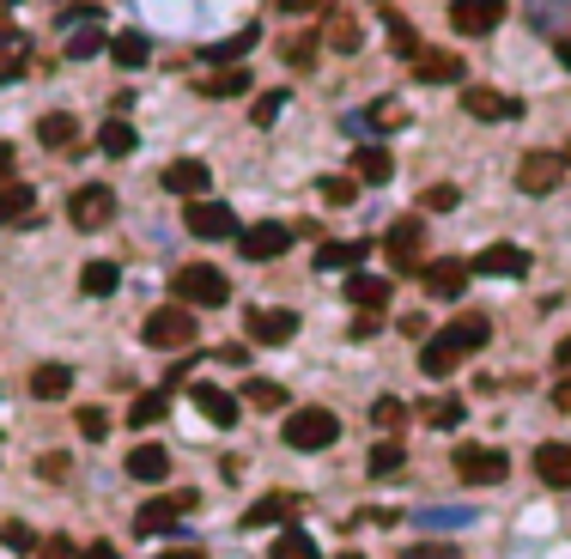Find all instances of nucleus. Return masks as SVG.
Listing matches in <instances>:
<instances>
[{"instance_id":"1","label":"nucleus","mask_w":571,"mask_h":559,"mask_svg":"<svg viewBox=\"0 0 571 559\" xmlns=\"http://www.w3.org/2000/svg\"><path fill=\"white\" fill-rule=\"evenodd\" d=\"M486 335H493V323H486V316H456V323H444L432 341L419 347V372H426V377H450L468 353H480V347H486Z\"/></svg>"},{"instance_id":"2","label":"nucleus","mask_w":571,"mask_h":559,"mask_svg":"<svg viewBox=\"0 0 571 559\" xmlns=\"http://www.w3.org/2000/svg\"><path fill=\"white\" fill-rule=\"evenodd\" d=\"M170 292H177V304H189V311H219L225 298H232V280L219 274L213 262H189L170 274Z\"/></svg>"},{"instance_id":"3","label":"nucleus","mask_w":571,"mask_h":559,"mask_svg":"<svg viewBox=\"0 0 571 559\" xmlns=\"http://www.w3.org/2000/svg\"><path fill=\"white\" fill-rule=\"evenodd\" d=\"M280 438H286V451H328L340 438V419L328 407H298V414H286Z\"/></svg>"},{"instance_id":"4","label":"nucleus","mask_w":571,"mask_h":559,"mask_svg":"<svg viewBox=\"0 0 571 559\" xmlns=\"http://www.w3.org/2000/svg\"><path fill=\"white\" fill-rule=\"evenodd\" d=\"M298 237V225H280V219H262V225H244L237 232V256L244 262H274V256H286Z\"/></svg>"},{"instance_id":"5","label":"nucleus","mask_w":571,"mask_h":559,"mask_svg":"<svg viewBox=\"0 0 571 559\" xmlns=\"http://www.w3.org/2000/svg\"><path fill=\"white\" fill-rule=\"evenodd\" d=\"M146 347H165V353H177V347H195V316H189V304H165V311L146 316Z\"/></svg>"},{"instance_id":"6","label":"nucleus","mask_w":571,"mask_h":559,"mask_svg":"<svg viewBox=\"0 0 571 559\" xmlns=\"http://www.w3.org/2000/svg\"><path fill=\"white\" fill-rule=\"evenodd\" d=\"M456 474H463L468 486H498L510 474V456L493 451V444H463V451H456Z\"/></svg>"},{"instance_id":"7","label":"nucleus","mask_w":571,"mask_h":559,"mask_svg":"<svg viewBox=\"0 0 571 559\" xmlns=\"http://www.w3.org/2000/svg\"><path fill=\"white\" fill-rule=\"evenodd\" d=\"M116 219V195H109L104 183H86L67 195V225H79V232H98V225H109Z\"/></svg>"},{"instance_id":"8","label":"nucleus","mask_w":571,"mask_h":559,"mask_svg":"<svg viewBox=\"0 0 571 559\" xmlns=\"http://www.w3.org/2000/svg\"><path fill=\"white\" fill-rule=\"evenodd\" d=\"M450 25L463 37H486L505 25V0H450Z\"/></svg>"},{"instance_id":"9","label":"nucleus","mask_w":571,"mask_h":559,"mask_svg":"<svg viewBox=\"0 0 571 559\" xmlns=\"http://www.w3.org/2000/svg\"><path fill=\"white\" fill-rule=\"evenodd\" d=\"M195 511V493H170V498H146L134 511V529L140 535H165V529H177V517Z\"/></svg>"},{"instance_id":"10","label":"nucleus","mask_w":571,"mask_h":559,"mask_svg":"<svg viewBox=\"0 0 571 559\" xmlns=\"http://www.w3.org/2000/svg\"><path fill=\"white\" fill-rule=\"evenodd\" d=\"M559 177H566V158L559 153H523V165H517V188L523 195H554Z\"/></svg>"},{"instance_id":"11","label":"nucleus","mask_w":571,"mask_h":559,"mask_svg":"<svg viewBox=\"0 0 571 559\" xmlns=\"http://www.w3.org/2000/svg\"><path fill=\"white\" fill-rule=\"evenodd\" d=\"M463 109L480 116V122H517V116H523V104L505 98V92H493V86H463Z\"/></svg>"},{"instance_id":"12","label":"nucleus","mask_w":571,"mask_h":559,"mask_svg":"<svg viewBox=\"0 0 571 559\" xmlns=\"http://www.w3.org/2000/svg\"><path fill=\"white\" fill-rule=\"evenodd\" d=\"M384 249H389V262L402 268H419V249H426V225H419V219H395V225H389V237H384Z\"/></svg>"},{"instance_id":"13","label":"nucleus","mask_w":571,"mask_h":559,"mask_svg":"<svg viewBox=\"0 0 571 559\" xmlns=\"http://www.w3.org/2000/svg\"><path fill=\"white\" fill-rule=\"evenodd\" d=\"M207 183H213V171H207L202 158H170L165 165V188L170 195H183V202H202Z\"/></svg>"},{"instance_id":"14","label":"nucleus","mask_w":571,"mask_h":559,"mask_svg":"<svg viewBox=\"0 0 571 559\" xmlns=\"http://www.w3.org/2000/svg\"><path fill=\"white\" fill-rule=\"evenodd\" d=\"M475 274H493V280H523L529 274V249L517 244H486L475 256Z\"/></svg>"},{"instance_id":"15","label":"nucleus","mask_w":571,"mask_h":559,"mask_svg":"<svg viewBox=\"0 0 571 559\" xmlns=\"http://www.w3.org/2000/svg\"><path fill=\"white\" fill-rule=\"evenodd\" d=\"M389 298H395V286H389V274H347V304H359L365 316L389 311Z\"/></svg>"},{"instance_id":"16","label":"nucleus","mask_w":571,"mask_h":559,"mask_svg":"<svg viewBox=\"0 0 571 559\" xmlns=\"http://www.w3.org/2000/svg\"><path fill=\"white\" fill-rule=\"evenodd\" d=\"M468 274H475V268H468V262H450V256H444V262H426V268H419V280H426V292H432V298H463L468 292Z\"/></svg>"},{"instance_id":"17","label":"nucleus","mask_w":571,"mask_h":559,"mask_svg":"<svg viewBox=\"0 0 571 559\" xmlns=\"http://www.w3.org/2000/svg\"><path fill=\"white\" fill-rule=\"evenodd\" d=\"M183 225L195 237H207V244H213V237H232V207H219V202H189V213H183Z\"/></svg>"},{"instance_id":"18","label":"nucleus","mask_w":571,"mask_h":559,"mask_svg":"<svg viewBox=\"0 0 571 559\" xmlns=\"http://www.w3.org/2000/svg\"><path fill=\"white\" fill-rule=\"evenodd\" d=\"M298 335V316L293 311H256L249 316V341L256 347H286Z\"/></svg>"},{"instance_id":"19","label":"nucleus","mask_w":571,"mask_h":559,"mask_svg":"<svg viewBox=\"0 0 571 559\" xmlns=\"http://www.w3.org/2000/svg\"><path fill=\"white\" fill-rule=\"evenodd\" d=\"M414 79H426V86H450V79H463V55H450V49H419L414 55Z\"/></svg>"},{"instance_id":"20","label":"nucleus","mask_w":571,"mask_h":559,"mask_svg":"<svg viewBox=\"0 0 571 559\" xmlns=\"http://www.w3.org/2000/svg\"><path fill=\"white\" fill-rule=\"evenodd\" d=\"M189 395H195V407H202V414L213 419V426H237V395H232V389H219V384H195Z\"/></svg>"},{"instance_id":"21","label":"nucleus","mask_w":571,"mask_h":559,"mask_svg":"<svg viewBox=\"0 0 571 559\" xmlns=\"http://www.w3.org/2000/svg\"><path fill=\"white\" fill-rule=\"evenodd\" d=\"M37 213V188L31 183H0V225H25V219Z\"/></svg>"},{"instance_id":"22","label":"nucleus","mask_w":571,"mask_h":559,"mask_svg":"<svg viewBox=\"0 0 571 559\" xmlns=\"http://www.w3.org/2000/svg\"><path fill=\"white\" fill-rule=\"evenodd\" d=\"M195 86H202V98H244L249 86H256V74H249V67H219V74L195 79Z\"/></svg>"},{"instance_id":"23","label":"nucleus","mask_w":571,"mask_h":559,"mask_svg":"<svg viewBox=\"0 0 571 559\" xmlns=\"http://www.w3.org/2000/svg\"><path fill=\"white\" fill-rule=\"evenodd\" d=\"M535 474L547 486H571V444H541L535 451Z\"/></svg>"},{"instance_id":"24","label":"nucleus","mask_w":571,"mask_h":559,"mask_svg":"<svg viewBox=\"0 0 571 559\" xmlns=\"http://www.w3.org/2000/svg\"><path fill=\"white\" fill-rule=\"evenodd\" d=\"M353 177H359V183H389V177H395L389 146H359V153H353Z\"/></svg>"},{"instance_id":"25","label":"nucleus","mask_w":571,"mask_h":559,"mask_svg":"<svg viewBox=\"0 0 571 559\" xmlns=\"http://www.w3.org/2000/svg\"><path fill=\"white\" fill-rule=\"evenodd\" d=\"M128 474H134V481H146V486H153V481H165V474H170V456L165 451H158V444H140V451H128Z\"/></svg>"},{"instance_id":"26","label":"nucleus","mask_w":571,"mask_h":559,"mask_svg":"<svg viewBox=\"0 0 571 559\" xmlns=\"http://www.w3.org/2000/svg\"><path fill=\"white\" fill-rule=\"evenodd\" d=\"M323 43H335L340 55H359V49H365V31H359V18H353V13H328Z\"/></svg>"},{"instance_id":"27","label":"nucleus","mask_w":571,"mask_h":559,"mask_svg":"<svg viewBox=\"0 0 571 559\" xmlns=\"http://www.w3.org/2000/svg\"><path fill=\"white\" fill-rule=\"evenodd\" d=\"M293 511H298V498H293V493H268V498H256V505H249L244 523H249V529H268V523H286Z\"/></svg>"},{"instance_id":"28","label":"nucleus","mask_w":571,"mask_h":559,"mask_svg":"<svg viewBox=\"0 0 571 559\" xmlns=\"http://www.w3.org/2000/svg\"><path fill=\"white\" fill-rule=\"evenodd\" d=\"M67 389H74V372H67V365H37L31 372V395L37 402H62Z\"/></svg>"},{"instance_id":"29","label":"nucleus","mask_w":571,"mask_h":559,"mask_svg":"<svg viewBox=\"0 0 571 559\" xmlns=\"http://www.w3.org/2000/svg\"><path fill=\"white\" fill-rule=\"evenodd\" d=\"M37 140H43V146H74V140H79V122L67 116V109H49L43 122H37Z\"/></svg>"},{"instance_id":"30","label":"nucleus","mask_w":571,"mask_h":559,"mask_svg":"<svg viewBox=\"0 0 571 559\" xmlns=\"http://www.w3.org/2000/svg\"><path fill=\"white\" fill-rule=\"evenodd\" d=\"M365 256H371V244H323V249H316V268L335 274V268H359Z\"/></svg>"},{"instance_id":"31","label":"nucleus","mask_w":571,"mask_h":559,"mask_svg":"<svg viewBox=\"0 0 571 559\" xmlns=\"http://www.w3.org/2000/svg\"><path fill=\"white\" fill-rule=\"evenodd\" d=\"M79 292L86 298H109L116 292V262H86L79 268Z\"/></svg>"},{"instance_id":"32","label":"nucleus","mask_w":571,"mask_h":559,"mask_svg":"<svg viewBox=\"0 0 571 559\" xmlns=\"http://www.w3.org/2000/svg\"><path fill=\"white\" fill-rule=\"evenodd\" d=\"M463 414H468V407L456 402V395H438V402H426V407H419V419H426V426H438V432L463 426Z\"/></svg>"},{"instance_id":"33","label":"nucleus","mask_w":571,"mask_h":559,"mask_svg":"<svg viewBox=\"0 0 571 559\" xmlns=\"http://www.w3.org/2000/svg\"><path fill=\"white\" fill-rule=\"evenodd\" d=\"M165 389H146V395H134V407H128V426H134V432H140V426H158V419H165Z\"/></svg>"},{"instance_id":"34","label":"nucleus","mask_w":571,"mask_h":559,"mask_svg":"<svg viewBox=\"0 0 571 559\" xmlns=\"http://www.w3.org/2000/svg\"><path fill=\"white\" fill-rule=\"evenodd\" d=\"M109 55H116V67H140L146 55H153V43L140 31H122V37H109Z\"/></svg>"},{"instance_id":"35","label":"nucleus","mask_w":571,"mask_h":559,"mask_svg":"<svg viewBox=\"0 0 571 559\" xmlns=\"http://www.w3.org/2000/svg\"><path fill=\"white\" fill-rule=\"evenodd\" d=\"M134 140H140V134H134V128L122 122V116H116V122H104V128H98V146H104L109 158H128V153H134Z\"/></svg>"},{"instance_id":"36","label":"nucleus","mask_w":571,"mask_h":559,"mask_svg":"<svg viewBox=\"0 0 571 559\" xmlns=\"http://www.w3.org/2000/svg\"><path fill=\"white\" fill-rule=\"evenodd\" d=\"M256 49V31H237V37H219V43H207V62H237L244 67V55Z\"/></svg>"},{"instance_id":"37","label":"nucleus","mask_w":571,"mask_h":559,"mask_svg":"<svg viewBox=\"0 0 571 559\" xmlns=\"http://www.w3.org/2000/svg\"><path fill=\"white\" fill-rule=\"evenodd\" d=\"M274 559H323V554H316V542H310L304 529H280V542H274Z\"/></svg>"},{"instance_id":"38","label":"nucleus","mask_w":571,"mask_h":559,"mask_svg":"<svg viewBox=\"0 0 571 559\" xmlns=\"http://www.w3.org/2000/svg\"><path fill=\"white\" fill-rule=\"evenodd\" d=\"M402 419H407V407L395 402V395H377V402H371V426H377V432H402Z\"/></svg>"},{"instance_id":"39","label":"nucleus","mask_w":571,"mask_h":559,"mask_svg":"<svg viewBox=\"0 0 571 559\" xmlns=\"http://www.w3.org/2000/svg\"><path fill=\"white\" fill-rule=\"evenodd\" d=\"M104 49H109L104 31H74L67 37V62H92V55H104Z\"/></svg>"},{"instance_id":"40","label":"nucleus","mask_w":571,"mask_h":559,"mask_svg":"<svg viewBox=\"0 0 571 559\" xmlns=\"http://www.w3.org/2000/svg\"><path fill=\"white\" fill-rule=\"evenodd\" d=\"M365 468H371V474H377V481H384V474H402V444H395V438H389V444H377Z\"/></svg>"},{"instance_id":"41","label":"nucleus","mask_w":571,"mask_h":559,"mask_svg":"<svg viewBox=\"0 0 571 559\" xmlns=\"http://www.w3.org/2000/svg\"><path fill=\"white\" fill-rule=\"evenodd\" d=\"M280 109H286V92H262L256 104H249V122H256V128H274Z\"/></svg>"},{"instance_id":"42","label":"nucleus","mask_w":571,"mask_h":559,"mask_svg":"<svg viewBox=\"0 0 571 559\" xmlns=\"http://www.w3.org/2000/svg\"><path fill=\"white\" fill-rule=\"evenodd\" d=\"M384 31H389V43H395V55H407V62L419 55V37H414V25H407V18H384Z\"/></svg>"},{"instance_id":"43","label":"nucleus","mask_w":571,"mask_h":559,"mask_svg":"<svg viewBox=\"0 0 571 559\" xmlns=\"http://www.w3.org/2000/svg\"><path fill=\"white\" fill-rule=\"evenodd\" d=\"M463 202V195H456V188L450 183H432V188H419V207H426V213H450V207Z\"/></svg>"},{"instance_id":"44","label":"nucleus","mask_w":571,"mask_h":559,"mask_svg":"<svg viewBox=\"0 0 571 559\" xmlns=\"http://www.w3.org/2000/svg\"><path fill=\"white\" fill-rule=\"evenodd\" d=\"M353 195H359L353 177H323V202L328 207H353Z\"/></svg>"},{"instance_id":"45","label":"nucleus","mask_w":571,"mask_h":559,"mask_svg":"<svg viewBox=\"0 0 571 559\" xmlns=\"http://www.w3.org/2000/svg\"><path fill=\"white\" fill-rule=\"evenodd\" d=\"M244 395H249L256 407H280V402H286V389H280V384H268V377H256V384H249Z\"/></svg>"},{"instance_id":"46","label":"nucleus","mask_w":571,"mask_h":559,"mask_svg":"<svg viewBox=\"0 0 571 559\" xmlns=\"http://www.w3.org/2000/svg\"><path fill=\"white\" fill-rule=\"evenodd\" d=\"M79 432H86V438L98 444V438L109 432V414H104V407H79Z\"/></svg>"},{"instance_id":"47","label":"nucleus","mask_w":571,"mask_h":559,"mask_svg":"<svg viewBox=\"0 0 571 559\" xmlns=\"http://www.w3.org/2000/svg\"><path fill=\"white\" fill-rule=\"evenodd\" d=\"M286 62H293V67H310V62H316V37H293V43H286Z\"/></svg>"},{"instance_id":"48","label":"nucleus","mask_w":571,"mask_h":559,"mask_svg":"<svg viewBox=\"0 0 571 559\" xmlns=\"http://www.w3.org/2000/svg\"><path fill=\"white\" fill-rule=\"evenodd\" d=\"M402 559H463V554H456L450 542H419V547H407Z\"/></svg>"},{"instance_id":"49","label":"nucleus","mask_w":571,"mask_h":559,"mask_svg":"<svg viewBox=\"0 0 571 559\" xmlns=\"http://www.w3.org/2000/svg\"><path fill=\"white\" fill-rule=\"evenodd\" d=\"M0 542H7V547H18V554H31V547H37V535H31L25 523H7V529H0Z\"/></svg>"},{"instance_id":"50","label":"nucleus","mask_w":571,"mask_h":559,"mask_svg":"<svg viewBox=\"0 0 571 559\" xmlns=\"http://www.w3.org/2000/svg\"><path fill=\"white\" fill-rule=\"evenodd\" d=\"M316 6H323V0H280V13L286 18H304V13H316Z\"/></svg>"},{"instance_id":"51","label":"nucleus","mask_w":571,"mask_h":559,"mask_svg":"<svg viewBox=\"0 0 571 559\" xmlns=\"http://www.w3.org/2000/svg\"><path fill=\"white\" fill-rule=\"evenodd\" d=\"M371 122H407V109L402 104H377L371 109Z\"/></svg>"},{"instance_id":"52","label":"nucleus","mask_w":571,"mask_h":559,"mask_svg":"<svg viewBox=\"0 0 571 559\" xmlns=\"http://www.w3.org/2000/svg\"><path fill=\"white\" fill-rule=\"evenodd\" d=\"M79 559H122V554H116V547H109V542H92V547H86V554H79Z\"/></svg>"},{"instance_id":"53","label":"nucleus","mask_w":571,"mask_h":559,"mask_svg":"<svg viewBox=\"0 0 571 559\" xmlns=\"http://www.w3.org/2000/svg\"><path fill=\"white\" fill-rule=\"evenodd\" d=\"M0 183H13V146L0 140Z\"/></svg>"},{"instance_id":"54","label":"nucleus","mask_w":571,"mask_h":559,"mask_svg":"<svg viewBox=\"0 0 571 559\" xmlns=\"http://www.w3.org/2000/svg\"><path fill=\"white\" fill-rule=\"evenodd\" d=\"M554 407H559V414H571V377H566V384L554 389Z\"/></svg>"},{"instance_id":"55","label":"nucleus","mask_w":571,"mask_h":559,"mask_svg":"<svg viewBox=\"0 0 571 559\" xmlns=\"http://www.w3.org/2000/svg\"><path fill=\"white\" fill-rule=\"evenodd\" d=\"M554 359H559V365H566V372H571V335H566V341L554 347Z\"/></svg>"},{"instance_id":"56","label":"nucleus","mask_w":571,"mask_h":559,"mask_svg":"<svg viewBox=\"0 0 571 559\" xmlns=\"http://www.w3.org/2000/svg\"><path fill=\"white\" fill-rule=\"evenodd\" d=\"M165 559H207V554H195V547H177V554H165Z\"/></svg>"},{"instance_id":"57","label":"nucleus","mask_w":571,"mask_h":559,"mask_svg":"<svg viewBox=\"0 0 571 559\" xmlns=\"http://www.w3.org/2000/svg\"><path fill=\"white\" fill-rule=\"evenodd\" d=\"M0 43H18V31H13V25H0Z\"/></svg>"},{"instance_id":"58","label":"nucleus","mask_w":571,"mask_h":559,"mask_svg":"<svg viewBox=\"0 0 571 559\" xmlns=\"http://www.w3.org/2000/svg\"><path fill=\"white\" fill-rule=\"evenodd\" d=\"M559 62H566V67H571V37H566V43H559Z\"/></svg>"},{"instance_id":"59","label":"nucleus","mask_w":571,"mask_h":559,"mask_svg":"<svg viewBox=\"0 0 571 559\" xmlns=\"http://www.w3.org/2000/svg\"><path fill=\"white\" fill-rule=\"evenodd\" d=\"M340 559H365V554H340Z\"/></svg>"},{"instance_id":"60","label":"nucleus","mask_w":571,"mask_h":559,"mask_svg":"<svg viewBox=\"0 0 571 559\" xmlns=\"http://www.w3.org/2000/svg\"><path fill=\"white\" fill-rule=\"evenodd\" d=\"M566 158H571V153H566Z\"/></svg>"}]
</instances>
